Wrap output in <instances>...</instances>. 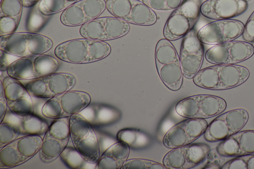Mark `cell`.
I'll list each match as a JSON object with an SVG mask.
<instances>
[{"mask_svg":"<svg viewBox=\"0 0 254 169\" xmlns=\"http://www.w3.org/2000/svg\"><path fill=\"white\" fill-rule=\"evenodd\" d=\"M111 52L105 41L85 38L69 40L59 44L55 55L61 60L74 64H83L100 60Z\"/></svg>","mask_w":254,"mask_h":169,"instance_id":"6da1fadb","label":"cell"},{"mask_svg":"<svg viewBox=\"0 0 254 169\" xmlns=\"http://www.w3.org/2000/svg\"><path fill=\"white\" fill-rule=\"evenodd\" d=\"M249 76V69L244 66L215 64L200 70L193 77V81L204 89L223 90L241 85Z\"/></svg>","mask_w":254,"mask_h":169,"instance_id":"7a4b0ae2","label":"cell"},{"mask_svg":"<svg viewBox=\"0 0 254 169\" xmlns=\"http://www.w3.org/2000/svg\"><path fill=\"white\" fill-rule=\"evenodd\" d=\"M155 61L163 84L172 91L179 90L183 84L184 75L179 56L170 40L163 38L158 41L155 50Z\"/></svg>","mask_w":254,"mask_h":169,"instance_id":"3957f363","label":"cell"},{"mask_svg":"<svg viewBox=\"0 0 254 169\" xmlns=\"http://www.w3.org/2000/svg\"><path fill=\"white\" fill-rule=\"evenodd\" d=\"M49 37L30 32H14L0 36V50L17 57L44 54L52 49Z\"/></svg>","mask_w":254,"mask_h":169,"instance_id":"277c9868","label":"cell"},{"mask_svg":"<svg viewBox=\"0 0 254 169\" xmlns=\"http://www.w3.org/2000/svg\"><path fill=\"white\" fill-rule=\"evenodd\" d=\"M70 137L73 146L89 164L98 161L100 146L90 122L80 113L69 116Z\"/></svg>","mask_w":254,"mask_h":169,"instance_id":"5b68a950","label":"cell"},{"mask_svg":"<svg viewBox=\"0 0 254 169\" xmlns=\"http://www.w3.org/2000/svg\"><path fill=\"white\" fill-rule=\"evenodd\" d=\"M59 65L54 56L42 54L19 57L7 67L9 76L19 80H29L54 73Z\"/></svg>","mask_w":254,"mask_h":169,"instance_id":"8992f818","label":"cell"},{"mask_svg":"<svg viewBox=\"0 0 254 169\" xmlns=\"http://www.w3.org/2000/svg\"><path fill=\"white\" fill-rule=\"evenodd\" d=\"M201 4V0H187L175 9L164 25L163 33L165 38L177 40L192 30L199 18Z\"/></svg>","mask_w":254,"mask_h":169,"instance_id":"52a82bcc","label":"cell"},{"mask_svg":"<svg viewBox=\"0 0 254 169\" xmlns=\"http://www.w3.org/2000/svg\"><path fill=\"white\" fill-rule=\"evenodd\" d=\"M226 106L225 100L220 97L199 94L182 100L177 104L175 110L186 118L205 119L222 113Z\"/></svg>","mask_w":254,"mask_h":169,"instance_id":"ba28073f","label":"cell"},{"mask_svg":"<svg viewBox=\"0 0 254 169\" xmlns=\"http://www.w3.org/2000/svg\"><path fill=\"white\" fill-rule=\"evenodd\" d=\"M106 8L114 16L136 25H152L157 20L154 10L139 0H107Z\"/></svg>","mask_w":254,"mask_h":169,"instance_id":"9c48e42d","label":"cell"},{"mask_svg":"<svg viewBox=\"0 0 254 169\" xmlns=\"http://www.w3.org/2000/svg\"><path fill=\"white\" fill-rule=\"evenodd\" d=\"M76 83V78L66 72H54L29 80L24 86L31 96L51 98L70 90Z\"/></svg>","mask_w":254,"mask_h":169,"instance_id":"30bf717a","label":"cell"},{"mask_svg":"<svg viewBox=\"0 0 254 169\" xmlns=\"http://www.w3.org/2000/svg\"><path fill=\"white\" fill-rule=\"evenodd\" d=\"M248 119L249 113L243 109H236L220 113L208 125L204 137L210 142L223 140L241 130Z\"/></svg>","mask_w":254,"mask_h":169,"instance_id":"8fae6325","label":"cell"},{"mask_svg":"<svg viewBox=\"0 0 254 169\" xmlns=\"http://www.w3.org/2000/svg\"><path fill=\"white\" fill-rule=\"evenodd\" d=\"M128 22L116 17H98L81 26L80 34L83 38L100 41L117 39L127 34Z\"/></svg>","mask_w":254,"mask_h":169,"instance_id":"7c38bea8","label":"cell"},{"mask_svg":"<svg viewBox=\"0 0 254 169\" xmlns=\"http://www.w3.org/2000/svg\"><path fill=\"white\" fill-rule=\"evenodd\" d=\"M254 54L252 44L247 41H231L215 45L207 50L206 60L214 64H234L245 61Z\"/></svg>","mask_w":254,"mask_h":169,"instance_id":"4fadbf2b","label":"cell"},{"mask_svg":"<svg viewBox=\"0 0 254 169\" xmlns=\"http://www.w3.org/2000/svg\"><path fill=\"white\" fill-rule=\"evenodd\" d=\"M244 28L245 24L238 20H216L201 28L197 36L202 44L215 45L234 40L243 34Z\"/></svg>","mask_w":254,"mask_h":169,"instance_id":"5bb4252c","label":"cell"},{"mask_svg":"<svg viewBox=\"0 0 254 169\" xmlns=\"http://www.w3.org/2000/svg\"><path fill=\"white\" fill-rule=\"evenodd\" d=\"M210 151L205 143H190L173 149L164 157L163 165L169 169H189L200 164Z\"/></svg>","mask_w":254,"mask_h":169,"instance_id":"9a60e30c","label":"cell"},{"mask_svg":"<svg viewBox=\"0 0 254 169\" xmlns=\"http://www.w3.org/2000/svg\"><path fill=\"white\" fill-rule=\"evenodd\" d=\"M208 123L204 119L189 118L171 127L163 139L164 145L174 149L189 144L204 134Z\"/></svg>","mask_w":254,"mask_h":169,"instance_id":"2e32d148","label":"cell"},{"mask_svg":"<svg viewBox=\"0 0 254 169\" xmlns=\"http://www.w3.org/2000/svg\"><path fill=\"white\" fill-rule=\"evenodd\" d=\"M106 8L105 0H80L62 12L60 21L66 26H82L99 17Z\"/></svg>","mask_w":254,"mask_h":169,"instance_id":"e0dca14e","label":"cell"},{"mask_svg":"<svg viewBox=\"0 0 254 169\" xmlns=\"http://www.w3.org/2000/svg\"><path fill=\"white\" fill-rule=\"evenodd\" d=\"M204 56L202 43L192 30L184 38L180 50V61L183 75L191 79L201 67Z\"/></svg>","mask_w":254,"mask_h":169,"instance_id":"ac0fdd59","label":"cell"},{"mask_svg":"<svg viewBox=\"0 0 254 169\" xmlns=\"http://www.w3.org/2000/svg\"><path fill=\"white\" fill-rule=\"evenodd\" d=\"M4 95L8 108L18 117H23L32 113L33 104L31 95L24 85L9 75L2 80Z\"/></svg>","mask_w":254,"mask_h":169,"instance_id":"d6986e66","label":"cell"},{"mask_svg":"<svg viewBox=\"0 0 254 169\" xmlns=\"http://www.w3.org/2000/svg\"><path fill=\"white\" fill-rule=\"evenodd\" d=\"M248 6L245 0H206L201 3L200 12L210 19H231L243 13Z\"/></svg>","mask_w":254,"mask_h":169,"instance_id":"ffe728a7","label":"cell"},{"mask_svg":"<svg viewBox=\"0 0 254 169\" xmlns=\"http://www.w3.org/2000/svg\"><path fill=\"white\" fill-rule=\"evenodd\" d=\"M224 157H238L254 153V130L238 131L223 140L216 147Z\"/></svg>","mask_w":254,"mask_h":169,"instance_id":"44dd1931","label":"cell"},{"mask_svg":"<svg viewBox=\"0 0 254 169\" xmlns=\"http://www.w3.org/2000/svg\"><path fill=\"white\" fill-rule=\"evenodd\" d=\"M96 127L104 126L118 121L121 113L117 109L103 104H90L79 113Z\"/></svg>","mask_w":254,"mask_h":169,"instance_id":"7402d4cb","label":"cell"},{"mask_svg":"<svg viewBox=\"0 0 254 169\" xmlns=\"http://www.w3.org/2000/svg\"><path fill=\"white\" fill-rule=\"evenodd\" d=\"M22 0H1L0 3V36L15 32L22 15Z\"/></svg>","mask_w":254,"mask_h":169,"instance_id":"603a6c76","label":"cell"},{"mask_svg":"<svg viewBox=\"0 0 254 169\" xmlns=\"http://www.w3.org/2000/svg\"><path fill=\"white\" fill-rule=\"evenodd\" d=\"M55 97L60 106L61 118L80 113L91 102L90 95L82 91L69 90Z\"/></svg>","mask_w":254,"mask_h":169,"instance_id":"cb8c5ba5","label":"cell"},{"mask_svg":"<svg viewBox=\"0 0 254 169\" xmlns=\"http://www.w3.org/2000/svg\"><path fill=\"white\" fill-rule=\"evenodd\" d=\"M129 148L127 145L120 141L113 144L100 156L95 169H122L128 156Z\"/></svg>","mask_w":254,"mask_h":169,"instance_id":"d4e9b609","label":"cell"},{"mask_svg":"<svg viewBox=\"0 0 254 169\" xmlns=\"http://www.w3.org/2000/svg\"><path fill=\"white\" fill-rule=\"evenodd\" d=\"M119 141L134 150H141L147 148L151 143V139L145 132L132 128H124L117 133Z\"/></svg>","mask_w":254,"mask_h":169,"instance_id":"484cf974","label":"cell"},{"mask_svg":"<svg viewBox=\"0 0 254 169\" xmlns=\"http://www.w3.org/2000/svg\"><path fill=\"white\" fill-rule=\"evenodd\" d=\"M42 141L43 138L40 135H26L12 142L26 162L39 152Z\"/></svg>","mask_w":254,"mask_h":169,"instance_id":"4316f807","label":"cell"},{"mask_svg":"<svg viewBox=\"0 0 254 169\" xmlns=\"http://www.w3.org/2000/svg\"><path fill=\"white\" fill-rule=\"evenodd\" d=\"M68 142L58 140L45 133L39 151L41 160L45 163L53 162L60 156Z\"/></svg>","mask_w":254,"mask_h":169,"instance_id":"83f0119b","label":"cell"},{"mask_svg":"<svg viewBox=\"0 0 254 169\" xmlns=\"http://www.w3.org/2000/svg\"><path fill=\"white\" fill-rule=\"evenodd\" d=\"M18 125L21 134L26 135H45L49 126L47 122L32 113L23 117H19Z\"/></svg>","mask_w":254,"mask_h":169,"instance_id":"f1b7e54d","label":"cell"},{"mask_svg":"<svg viewBox=\"0 0 254 169\" xmlns=\"http://www.w3.org/2000/svg\"><path fill=\"white\" fill-rule=\"evenodd\" d=\"M52 15L43 13L39 8V2L32 6L28 14L25 27L27 32L37 33L47 23Z\"/></svg>","mask_w":254,"mask_h":169,"instance_id":"f546056e","label":"cell"},{"mask_svg":"<svg viewBox=\"0 0 254 169\" xmlns=\"http://www.w3.org/2000/svg\"><path fill=\"white\" fill-rule=\"evenodd\" d=\"M25 162V160L18 153L12 142L0 148V168L14 167Z\"/></svg>","mask_w":254,"mask_h":169,"instance_id":"4dcf8cb0","label":"cell"},{"mask_svg":"<svg viewBox=\"0 0 254 169\" xmlns=\"http://www.w3.org/2000/svg\"><path fill=\"white\" fill-rule=\"evenodd\" d=\"M46 134L58 140L68 142L70 137L69 117L55 119L49 126Z\"/></svg>","mask_w":254,"mask_h":169,"instance_id":"1f68e13d","label":"cell"},{"mask_svg":"<svg viewBox=\"0 0 254 169\" xmlns=\"http://www.w3.org/2000/svg\"><path fill=\"white\" fill-rule=\"evenodd\" d=\"M63 163L69 168H84L87 162L74 147L66 146L60 155Z\"/></svg>","mask_w":254,"mask_h":169,"instance_id":"d6a6232c","label":"cell"},{"mask_svg":"<svg viewBox=\"0 0 254 169\" xmlns=\"http://www.w3.org/2000/svg\"><path fill=\"white\" fill-rule=\"evenodd\" d=\"M77 0H41L39 2L40 11L46 15H52L64 11Z\"/></svg>","mask_w":254,"mask_h":169,"instance_id":"836d02e7","label":"cell"},{"mask_svg":"<svg viewBox=\"0 0 254 169\" xmlns=\"http://www.w3.org/2000/svg\"><path fill=\"white\" fill-rule=\"evenodd\" d=\"M21 134L16 123L2 122L0 124V148L18 138Z\"/></svg>","mask_w":254,"mask_h":169,"instance_id":"e575fe53","label":"cell"},{"mask_svg":"<svg viewBox=\"0 0 254 169\" xmlns=\"http://www.w3.org/2000/svg\"><path fill=\"white\" fill-rule=\"evenodd\" d=\"M221 169H254V154L236 157L223 165Z\"/></svg>","mask_w":254,"mask_h":169,"instance_id":"d590c367","label":"cell"},{"mask_svg":"<svg viewBox=\"0 0 254 169\" xmlns=\"http://www.w3.org/2000/svg\"><path fill=\"white\" fill-rule=\"evenodd\" d=\"M123 169H166L160 163L143 159H131L127 160L124 164Z\"/></svg>","mask_w":254,"mask_h":169,"instance_id":"8d00e7d4","label":"cell"},{"mask_svg":"<svg viewBox=\"0 0 254 169\" xmlns=\"http://www.w3.org/2000/svg\"><path fill=\"white\" fill-rule=\"evenodd\" d=\"M187 0H141L152 10L166 11L175 10Z\"/></svg>","mask_w":254,"mask_h":169,"instance_id":"74e56055","label":"cell"},{"mask_svg":"<svg viewBox=\"0 0 254 169\" xmlns=\"http://www.w3.org/2000/svg\"><path fill=\"white\" fill-rule=\"evenodd\" d=\"M243 39L247 42H254V10L250 16L242 34Z\"/></svg>","mask_w":254,"mask_h":169,"instance_id":"f35d334b","label":"cell"},{"mask_svg":"<svg viewBox=\"0 0 254 169\" xmlns=\"http://www.w3.org/2000/svg\"><path fill=\"white\" fill-rule=\"evenodd\" d=\"M0 70L1 71H5L11 63L9 60V56L11 55L1 50H0Z\"/></svg>","mask_w":254,"mask_h":169,"instance_id":"ab89813d","label":"cell"},{"mask_svg":"<svg viewBox=\"0 0 254 169\" xmlns=\"http://www.w3.org/2000/svg\"><path fill=\"white\" fill-rule=\"evenodd\" d=\"M8 106L5 97L0 98V122L3 121Z\"/></svg>","mask_w":254,"mask_h":169,"instance_id":"60d3db41","label":"cell"},{"mask_svg":"<svg viewBox=\"0 0 254 169\" xmlns=\"http://www.w3.org/2000/svg\"><path fill=\"white\" fill-rule=\"evenodd\" d=\"M23 5L24 7H32L39 2L41 0H22Z\"/></svg>","mask_w":254,"mask_h":169,"instance_id":"b9f144b4","label":"cell"},{"mask_svg":"<svg viewBox=\"0 0 254 169\" xmlns=\"http://www.w3.org/2000/svg\"><path fill=\"white\" fill-rule=\"evenodd\" d=\"M5 97L4 95V90L1 80L0 81V98Z\"/></svg>","mask_w":254,"mask_h":169,"instance_id":"7bdbcfd3","label":"cell"},{"mask_svg":"<svg viewBox=\"0 0 254 169\" xmlns=\"http://www.w3.org/2000/svg\"><path fill=\"white\" fill-rule=\"evenodd\" d=\"M252 44H253V46L254 47V42H253Z\"/></svg>","mask_w":254,"mask_h":169,"instance_id":"ee69618b","label":"cell"},{"mask_svg":"<svg viewBox=\"0 0 254 169\" xmlns=\"http://www.w3.org/2000/svg\"></svg>","mask_w":254,"mask_h":169,"instance_id":"f6af8a7d","label":"cell"}]
</instances>
